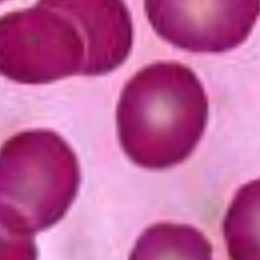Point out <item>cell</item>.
<instances>
[{"label": "cell", "mask_w": 260, "mask_h": 260, "mask_svg": "<svg viewBox=\"0 0 260 260\" xmlns=\"http://www.w3.org/2000/svg\"><path fill=\"white\" fill-rule=\"evenodd\" d=\"M207 120L198 78L177 64L148 67L129 82L118 107V129L129 156L148 168L182 161Z\"/></svg>", "instance_id": "cell-1"}, {"label": "cell", "mask_w": 260, "mask_h": 260, "mask_svg": "<svg viewBox=\"0 0 260 260\" xmlns=\"http://www.w3.org/2000/svg\"><path fill=\"white\" fill-rule=\"evenodd\" d=\"M148 21L172 45L224 51L242 43L259 15V0H145Z\"/></svg>", "instance_id": "cell-2"}, {"label": "cell", "mask_w": 260, "mask_h": 260, "mask_svg": "<svg viewBox=\"0 0 260 260\" xmlns=\"http://www.w3.org/2000/svg\"><path fill=\"white\" fill-rule=\"evenodd\" d=\"M257 203H236L225 220V240L232 260H259Z\"/></svg>", "instance_id": "cell-5"}, {"label": "cell", "mask_w": 260, "mask_h": 260, "mask_svg": "<svg viewBox=\"0 0 260 260\" xmlns=\"http://www.w3.org/2000/svg\"><path fill=\"white\" fill-rule=\"evenodd\" d=\"M68 13L80 27L89 47L94 74L95 60L102 72L121 64L133 39V25L122 0H39Z\"/></svg>", "instance_id": "cell-3"}, {"label": "cell", "mask_w": 260, "mask_h": 260, "mask_svg": "<svg viewBox=\"0 0 260 260\" xmlns=\"http://www.w3.org/2000/svg\"><path fill=\"white\" fill-rule=\"evenodd\" d=\"M129 260H213L207 238L195 228L156 224L138 238Z\"/></svg>", "instance_id": "cell-4"}]
</instances>
